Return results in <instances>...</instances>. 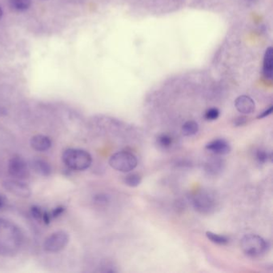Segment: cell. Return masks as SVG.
<instances>
[{
	"mask_svg": "<svg viewBox=\"0 0 273 273\" xmlns=\"http://www.w3.org/2000/svg\"><path fill=\"white\" fill-rule=\"evenodd\" d=\"M30 144L35 151L43 152L48 151V149L52 147V141L49 137L44 135H36L31 138Z\"/></svg>",
	"mask_w": 273,
	"mask_h": 273,
	"instance_id": "12",
	"label": "cell"
},
{
	"mask_svg": "<svg viewBox=\"0 0 273 273\" xmlns=\"http://www.w3.org/2000/svg\"><path fill=\"white\" fill-rule=\"evenodd\" d=\"M23 235L15 223L0 219V255L12 257L21 246Z\"/></svg>",
	"mask_w": 273,
	"mask_h": 273,
	"instance_id": "1",
	"label": "cell"
},
{
	"mask_svg": "<svg viewBox=\"0 0 273 273\" xmlns=\"http://www.w3.org/2000/svg\"><path fill=\"white\" fill-rule=\"evenodd\" d=\"M157 144L162 148H169L172 144V138L167 134H162L157 138Z\"/></svg>",
	"mask_w": 273,
	"mask_h": 273,
	"instance_id": "19",
	"label": "cell"
},
{
	"mask_svg": "<svg viewBox=\"0 0 273 273\" xmlns=\"http://www.w3.org/2000/svg\"><path fill=\"white\" fill-rule=\"evenodd\" d=\"M219 116V109L215 108H210L207 110V112H205V117L207 120L213 121V120H217Z\"/></svg>",
	"mask_w": 273,
	"mask_h": 273,
	"instance_id": "21",
	"label": "cell"
},
{
	"mask_svg": "<svg viewBox=\"0 0 273 273\" xmlns=\"http://www.w3.org/2000/svg\"><path fill=\"white\" fill-rule=\"evenodd\" d=\"M273 106H271V107H269V108H268L267 110H265V111H264L262 113H261V114L259 115L258 116H257V119H263L265 118V117H267V116H269V115L272 114V112H273Z\"/></svg>",
	"mask_w": 273,
	"mask_h": 273,
	"instance_id": "25",
	"label": "cell"
},
{
	"mask_svg": "<svg viewBox=\"0 0 273 273\" xmlns=\"http://www.w3.org/2000/svg\"><path fill=\"white\" fill-rule=\"evenodd\" d=\"M241 248L248 257H260L267 250L268 243L261 236L247 235L241 240Z\"/></svg>",
	"mask_w": 273,
	"mask_h": 273,
	"instance_id": "4",
	"label": "cell"
},
{
	"mask_svg": "<svg viewBox=\"0 0 273 273\" xmlns=\"http://www.w3.org/2000/svg\"><path fill=\"white\" fill-rule=\"evenodd\" d=\"M31 213L32 216H33L36 220L40 221V220H41L42 218H43V214H44V212L42 211L41 208H40V207H38V206H33V207H31Z\"/></svg>",
	"mask_w": 273,
	"mask_h": 273,
	"instance_id": "22",
	"label": "cell"
},
{
	"mask_svg": "<svg viewBox=\"0 0 273 273\" xmlns=\"http://www.w3.org/2000/svg\"><path fill=\"white\" fill-rule=\"evenodd\" d=\"M263 73L267 79H271L273 74V49L269 47L265 53L263 63Z\"/></svg>",
	"mask_w": 273,
	"mask_h": 273,
	"instance_id": "14",
	"label": "cell"
},
{
	"mask_svg": "<svg viewBox=\"0 0 273 273\" xmlns=\"http://www.w3.org/2000/svg\"><path fill=\"white\" fill-rule=\"evenodd\" d=\"M235 107L240 113L248 115L254 112L256 104L254 100L248 95H240L235 100Z\"/></svg>",
	"mask_w": 273,
	"mask_h": 273,
	"instance_id": "9",
	"label": "cell"
},
{
	"mask_svg": "<svg viewBox=\"0 0 273 273\" xmlns=\"http://www.w3.org/2000/svg\"><path fill=\"white\" fill-rule=\"evenodd\" d=\"M224 161L219 157L211 158L205 164V171L211 176H216L223 171Z\"/></svg>",
	"mask_w": 273,
	"mask_h": 273,
	"instance_id": "13",
	"label": "cell"
},
{
	"mask_svg": "<svg viewBox=\"0 0 273 273\" xmlns=\"http://www.w3.org/2000/svg\"><path fill=\"white\" fill-rule=\"evenodd\" d=\"M65 211V207H63V206H59V207L53 209V211L50 213V215H51V218H52V219H56V218L59 217L60 215H62Z\"/></svg>",
	"mask_w": 273,
	"mask_h": 273,
	"instance_id": "23",
	"label": "cell"
},
{
	"mask_svg": "<svg viewBox=\"0 0 273 273\" xmlns=\"http://www.w3.org/2000/svg\"><path fill=\"white\" fill-rule=\"evenodd\" d=\"M5 204H6V199L2 195L0 194V209L4 207Z\"/></svg>",
	"mask_w": 273,
	"mask_h": 273,
	"instance_id": "26",
	"label": "cell"
},
{
	"mask_svg": "<svg viewBox=\"0 0 273 273\" xmlns=\"http://www.w3.org/2000/svg\"><path fill=\"white\" fill-rule=\"evenodd\" d=\"M206 236H207L208 240H211V242L219 244V245H225L229 241L226 236L218 235V234L213 233L211 232H206Z\"/></svg>",
	"mask_w": 273,
	"mask_h": 273,
	"instance_id": "18",
	"label": "cell"
},
{
	"mask_svg": "<svg viewBox=\"0 0 273 273\" xmlns=\"http://www.w3.org/2000/svg\"><path fill=\"white\" fill-rule=\"evenodd\" d=\"M29 167L35 173L44 177L49 176L52 172V167L44 159H35L31 160Z\"/></svg>",
	"mask_w": 273,
	"mask_h": 273,
	"instance_id": "11",
	"label": "cell"
},
{
	"mask_svg": "<svg viewBox=\"0 0 273 273\" xmlns=\"http://www.w3.org/2000/svg\"><path fill=\"white\" fill-rule=\"evenodd\" d=\"M206 149L216 155H228L231 151V146L225 139H219L211 141L206 145Z\"/></svg>",
	"mask_w": 273,
	"mask_h": 273,
	"instance_id": "10",
	"label": "cell"
},
{
	"mask_svg": "<svg viewBox=\"0 0 273 273\" xmlns=\"http://www.w3.org/2000/svg\"><path fill=\"white\" fill-rule=\"evenodd\" d=\"M2 17V10L1 9V7H0V19H1V18Z\"/></svg>",
	"mask_w": 273,
	"mask_h": 273,
	"instance_id": "27",
	"label": "cell"
},
{
	"mask_svg": "<svg viewBox=\"0 0 273 273\" xmlns=\"http://www.w3.org/2000/svg\"><path fill=\"white\" fill-rule=\"evenodd\" d=\"M256 159L260 164H265L272 159V154L269 153L268 151L260 149L256 153Z\"/></svg>",
	"mask_w": 273,
	"mask_h": 273,
	"instance_id": "20",
	"label": "cell"
},
{
	"mask_svg": "<svg viewBox=\"0 0 273 273\" xmlns=\"http://www.w3.org/2000/svg\"><path fill=\"white\" fill-rule=\"evenodd\" d=\"M70 236L65 231H57L51 234L44 243V248L46 252L50 253H59L64 250L68 244Z\"/></svg>",
	"mask_w": 273,
	"mask_h": 273,
	"instance_id": "6",
	"label": "cell"
},
{
	"mask_svg": "<svg viewBox=\"0 0 273 273\" xmlns=\"http://www.w3.org/2000/svg\"><path fill=\"white\" fill-rule=\"evenodd\" d=\"M124 184L131 187V188H135V187L139 186L142 181V177L140 175L137 173H130L128 176L124 177Z\"/></svg>",
	"mask_w": 273,
	"mask_h": 273,
	"instance_id": "17",
	"label": "cell"
},
{
	"mask_svg": "<svg viewBox=\"0 0 273 273\" xmlns=\"http://www.w3.org/2000/svg\"><path fill=\"white\" fill-rule=\"evenodd\" d=\"M2 186L8 193L21 198H28L31 197V189L27 184L20 180H6L2 183Z\"/></svg>",
	"mask_w": 273,
	"mask_h": 273,
	"instance_id": "8",
	"label": "cell"
},
{
	"mask_svg": "<svg viewBox=\"0 0 273 273\" xmlns=\"http://www.w3.org/2000/svg\"><path fill=\"white\" fill-rule=\"evenodd\" d=\"M8 173L16 180H25L30 176L29 167L23 158L14 156L8 163Z\"/></svg>",
	"mask_w": 273,
	"mask_h": 273,
	"instance_id": "7",
	"label": "cell"
},
{
	"mask_svg": "<svg viewBox=\"0 0 273 273\" xmlns=\"http://www.w3.org/2000/svg\"><path fill=\"white\" fill-rule=\"evenodd\" d=\"M248 122V118L245 116H239L233 120V125L235 127L243 126Z\"/></svg>",
	"mask_w": 273,
	"mask_h": 273,
	"instance_id": "24",
	"label": "cell"
},
{
	"mask_svg": "<svg viewBox=\"0 0 273 273\" xmlns=\"http://www.w3.org/2000/svg\"><path fill=\"white\" fill-rule=\"evenodd\" d=\"M9 3L14 10L24 11L31 6V0H9Z\"/></svg>",
	"mask_w": 273,
	"mask_h": 273,
	"instance_id": "16",
	"label": "cell"
},
{
	"mask_svg": "<svg viewBox=\"0 0 273 273\" xmlns=\"http://www.w3.org/2000/svg\"><path fill=\"white\" fill-rule=\"evenodd\" d=\"M193 207L199 213L211 214L216 207L215 196L208 191L201 190L196 193L193 200Z\"/></svg>",
	"mask_w": 273,
	"mask_h": 273,
	"instance_id": "5",
	"label": "cell"
},
{
	"mask_svg": "<svg viewBox=\"0 0 273 273\" xmlns=\"http://www.w3.org/2000/svg\"><path fill=\"white\" fill-rule=\"evenodd\" d=\"M109 164L113 169L120 172H130L136 168L138 160L134 154L121 151L113 154L109 159Z\"/></svg>",
	"mask_w": 273,
	"mask_h": 273,
	"instance_id": "3",
	"label": "cell"
},
{
	"mask_svg": "<svg viewBox=\"0 0 273 273\" xmlns=\"http://www.w3.org/2000/svg\"><path fill=\"white\" fill-rule=\"evenodd\" d=\"M62 159L64 164L74 171H84L92 163L91 154L83 149H67L63 153Z\"/></svg>",
	"mask_w": 273,
	"mask_h": 273,
	"instance_id": "2",
	"label": "cell"
},
{
	"mask_svg": "<svg viewBox=\"0 0 273 273\" xmlns=\"http://www.w3.org/2000/svg\"><path fill=\"white\" fill-rule=\"evenodd\" d=\"M199 132V125L197 122L190 120L183 125L182 133L185 136H193Z\"/></svg>",
	"mask_w": 273,
	"mask_h": 273,
	"instance_id": "15",
	"label": "cell"
}]
</instances>
